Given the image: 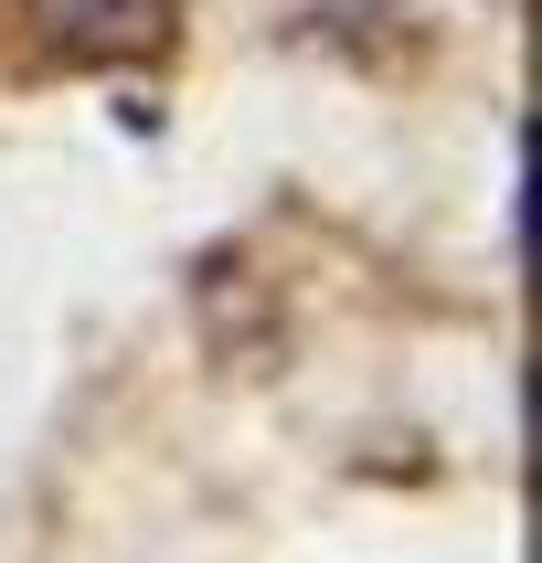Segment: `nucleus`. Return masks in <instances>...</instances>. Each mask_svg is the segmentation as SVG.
<instances>
[{
	"label": "nucleus",
	"mask_w": 542,
	"mask_h": 563,
	"mask_svg": "<svg viewBox=\"0 0 542 563\" xmlns=\"http://www.w3.org/2000/svg\"><path fill=\"white\" fill-rule=\"evenodd\" d=\"M43 64H150L181 32V0H22Z\"/></svg>",
	"instance_id": "1"
}]
</instances>
